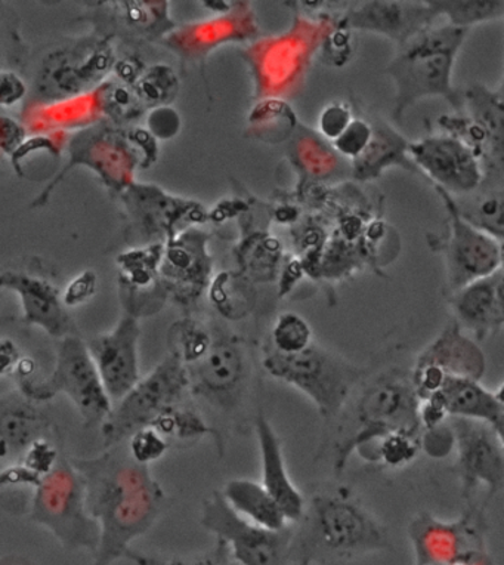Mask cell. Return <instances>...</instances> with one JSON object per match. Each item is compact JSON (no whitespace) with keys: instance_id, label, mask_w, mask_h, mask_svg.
Masks as SVG:
<instances>
[{"instance_id":"12","label":"cell","mask_w":504,"mask_h":565,"mask_svg":"<svg viewBox=\"0 0 504 565\" xmlns=\"http://www.w3.org/2000/svg\"><path fill=\"white\" fill-rule=\"evenodd\" d=\"M202 525L227 543L238 565H287L292 556V529L269 532L237 515L221 491L203 503Z\"/></svg>"},{"instance_id":"45","label":"cell","mask_w":504,"mask_h":565,"mask_svg":"<svg viewBox=\"0 0 504 565\" xmlns=\"http://www.w3.org/2000/svg\"><path fill=\"white\" fill-rule=\"evenodd\" d=\"M354 119L351 115V108L343 106V104H332L321 113L319 128L320 132L324 135L330 141H334L341 137L343 130L347 128L351 120Z\"/></svg>"},{"instance_id":"6","label":"cell","mask_w":504,"mask_h":565,"mask_svg":"<svg viewBox=\"0 0 504 565\" xmlns=\"http://www.w3.org/2000/svg\"><path fill=\"white\" fill-rule=\"evenodd\" d=\"M117 61L110 39L88 34L55 47L42 60L34 94L43 104H60L95 93L108 81Z\"/></svg>"},{"instance_id":"21","label":"cell","mask_w":504,"mask_h":565,"mask_svg":"<svg viewBox=\"0 0 504 565\" xmlns=\"http://www.w3.org/2000/svg\"><path fill=\"white\" fill-rule=\"evenodd\" d=\"M446 256L450 288L454 292L503 268L502 242L472 227L455 212Z\"/></svg>"},{"instance_id":"44","label":"cell","mask_w":504,"mask_h":565,"mask_svg":"<svg viewBox=\"0 0 504 565\" xmlns=\"http://www.w3.org/2000/svg\"><path fill=\"white\" fill-rule=\"evenodd\" d=\"M126 138L129 145L137 151L139 158V168L150 169L158 163L159 159V141L146 128H128L126 129Z\"/></svg>"},{"instance_id":"1","label":"cell","mask_w":504,"mask_h":565,"mask_svg":"<svg viewBox=\"0 0 504 565\" xmlns=\"http://www.w3.org/2000/svg\"><path fill=\"white\" fill-rule=\"evenodd\" d=\"M69 463L84 481L86 511L99 527L93 565L125 559L130 543L149 533L162 514L167 503L162 486L151 476L150 467L130 458L126 443Z\"/></svg>"},{"instance_id":"23","label":"cell","mask_w":504,"mask_h":565,"mask_svg":"<svg viewBox=\"0 0 504 565\" xmlns=\"http://www.w3.org/2000/svg\"><path fill=\"white\" fill-rule=\"evenodd\" d=\"M503 268L454 292L453 310L460 328L464 326L484 341L498 333L504 323Z\"/></svg>"},{"instance_id":"38","label":"cell","mask_w":504,"mask_h":565,"mask_svg":"<svg viewBox=\"0 0 504 565\" xmlns=\"http://www.w3.org/2000/svg\"><path fill=\"white\" fill-rule=\"evenodd\" d=\"M125 559L132 561L137 565H238L234 561L227 543L221 541V539H216V545L206 554L197 556V558H160V556L142 554V552L130 547Z\"/></svg>"},{"instance_id":"33","label":"cell","mask_w":504,"mask_h":565,"mask_svg":"<svg viewBox=\"0 0 504 565\" xmlns=\"http://www.w3.org/2000/svg\"><path fill=\"white\" fill-rule=\"evenodd\" d=\"M138 102L147 110L171 106L180 93V79L175 70L167 64H154L143 70L132 86Z\"/></svg>"},{"instance_id":"29","label":"cell","mask_w":504,"mask_h":565,"mask_svg":"<svg viewBox=\"0 0 504 565\" xmlns=\"http://www.w3.org/2000/svg\"><path fill=\"white\" fill-rule=\"evenodd\" d=\"M221 493L237 515L260 529L281 532L290 527L281 508L259 482L236 478Z\"/></svg>"},{"instance_id":"14","label":"cell","mask_w":504,"mask_h":565,"mask_svg":"<svg viewBox=\"0 0 504 565\" xmlns=\"http://www.w3.org/2000/svg\"><path fill=\"white\" fill-rule=\"evenodd\" d=\"M484 352L462 332L458 323L450 324L417 359L411 375L412 388L420 402L432 397L449 377L480 381L485 373Z\"/></svg>"},{"instance_id":"7","label":"cell","mask_w":504,"mask_h":565,"mask_svg":"<svg viewBox=\"0 0 504 565\" xmlns=\"http://www.w3.org/2000/svg\"><path fill=\"white\" fill-rule=\"evenodd\" d=\"M262 367L274 380L308 395L325 419L341 413L364 373L363 369L312 345L297 355L272 351L264 359Z\"/></svg>"},{"instance_id":"2","label":"cell","mask_w":504,"mask_h":565,"mask_svg":"<svg viewBox=\"0 0 504 565\" xmlns=\"http://www.w3.org/2000/svg\"><path fill=\"white\" fill-rule=\"evenodd\" d=\"M469 29H425L399 43L398 55L386 65V75L397 86L395 116L429 97H444L454 107L462 103L451 86L455 55L468 38Z\"/></svg>"},{"instance_id":"27","label":"cell","mask_w":504,"mask_h":565,"mask_svg":"<svg viewBox=\"0 0 504 565\" xmlns=\"http://www.w3.org/2000/svg\"><path fill=\"white\" fill-rule=\"evenodd\" d=\"M503 391H490L480 381L467 377H449L437 395L444 404L447 415L480 420L490 425L495 433L503 436L504 402Z\"/></svg>"},{"instance_id":"51","label":"cell","mask_w":504,"mask_h":565,"mask_svg":"<svg viewBox=\"0 0 504 565\" xmlns=\"http://www.w3.org/2000/svg\"><path fill=\"white\" fill-rule=\"evenodd\" d=\"M21 359L19 345L10 338H0V377L15 373Z\"/></svg>"},{"instance_id":"20","label":"cell","mask_w":504,"mask_h":565,"mask_svg":"<svg viewBox=\"0 0 504 565\" xmlns=\"http://www.w3.org/2000/svg\"><path fill=\"white\" fill-rule=\"evenodd\" d=\"M163 246L162 243H156L129 247L117 255V282L125 315L139 320L156 315L167 302L168 295L159 277Z\"/></svg>"},{"instance_id":"36","label":"cell","mask_w":504,"mask_h":565,"mask_svg":"<svg viewBox=\"0 0 504 565\" xmlns=\"http://www.w3.org/2000/svg\"><path fill=\"white\" fill-rule=\"evenodd\" d=\"M312 330L303 317L285 312L272 329L274 351L281 355H297L311 347Z\"/></svg>"},{"instance_id":"28","label":"cell","mask_w":504,"mask_h":565,"mask_svg":"<svg viewBox=\"0 0 504 565\" xmlns=\"http://www.w3.org/2000/svg\"><path fill=\"white\" fill-rule=\"evenodd\" d=\"M47 429L45 413L20 391L0 397V458L25 454L33 443L45 438Z\"/></svg>"},{"instance_id":"40","label":"cell","mask_w":504,"mask_h":565,"mask_svg":"<svg viewBox=\"0 0 504 565\" xmlns=\"http://www.w3.org/2000/svg\"><path fill=\"white\" fill-rule=\"evenodd\" d=\"M3 7L6 3H0V70H14V65L23 58L25 47L14 14L3 10Z\"/></svg>"},{"instance_id":"13","label":"cell","mask_w":504,"mask_h":565,"mask_svg":"<svg viewBox=\"0 0 504 565\" xmlns=\"http://www.w3.org/2000/svg\"><path fill=\"white\" fill-rule=\"evenodd\" d=\"M186 372L190 393L224 412L240 406L250 377L245 350L227 337L213 338L207 354Z\"/></svg>"},{"instance_id":"47","label":"cell","mask_w":504,"mask_h":565,"mask_svg":"<svg viewBox=\"0 0 504 565\" xmlns=\"http://www.w3.org/2000/svg\"><path fill=\"white\" fill-rule=\"evenodd\" d=\"M56 462H58V455H56V450L45 438L33 443L28 451H25L24 467L37 473L39 477H43L45 473L50 472L51 469L55 467Z\"/></svg>"},{"instance_id":"24","label":"cell","mask_w":504,"mask_h":565,"mask_svg":"<svg viewBox=\"0 0 504 565\" xmlns=\"http://www.w3.org/2000/svg\"><path fill=\"white\" fill-rule=\"evenodd\" d=\"M432 20L425 2H364L347 12L341 28L368 30L403 43L428 29Z\"/></svg>"},{"instance_id":"37","label":"cell","mask_w":504,"mask_h":565,"mask_svg":"<svg viewBox=\"0 0 504 565\" xmlns=\"http://www.w3.org/2000/svg\"><path fill=\"white\" fill-rule=\"evenodd\" d=\"M419 447L420 441L417 436L407 433H390L371 447L363 458L371 462H384L390 468H401L416 458Z\"/></svg>"},{"instance_id":"10","label":"cell","mask_w":504,"mask_h":565,"mask_svg":"<svg viewBox=\"0 0 504 565\" xmlns=\"http://www.w3.org/2000/svg\"><path fill=\"white\" fill-rule=\"evenodd\" d=\"M311 539L315 550L334 558L347 559L389 547L386 530L341 494H321L312 501Z\"/></svg>"},{"instance_id":"15","label":"cell","mask_w":504,"mask_h":565,"mask_svg":"<svg viewBox=\"0 0 504 565\" xmlns=\"http://www.w3.org/2000/svg\"><path fill=\"white\" fill-rule=\"evenodd\" d=\"M85 19L90 21L94 34L141 45L158 42L176 28L169 14V2L156 0H106L86 2Z\"/></svg>"},{"instance_id":"19","label":"cell","mask_w":504,"mask_h":565,"mask_svg":"<svg viewBox=\"0 0 504 565\" xmlns=\"http://www.w3.org/2000/svg\"><path fill=\"white\" fill-rule=\"evenodd\" d=\"M211 276L206 236L197 230H184L164 243L159 277L168 298L190 306L202 295Z\"/></svg>"},{"instance_id":"18","label":"cell","mask_w":504,"mask_h":565,"mask_svg":"<svg viewBox=\"0 0 504 565\" xmlns=\"http://www.w3.org/2000/svg\"><path fill=\"white\" fill-rule=\"evenodd\" d=\"M139 320L124 315L116 328L86 342L90 358L111 403L119 402L141 380L138 345Z\"/></svg>"},{"instance_id":"52","label":"cell","mask_w":504,"mask_h":565,"mask_svg":"<svg viewBox=\"0 0 504 565\" xmlns=\"http://www.w3.org/2000/svg\"><path fill=\"white\" fill-rule=\"evenodd\" d=\"M451 565H491V561L486 558L484 552L480 551L473 552V554H469Z\"/></svg>"},{"instance_id":"31","label":"cell","mask_w":504,"mask_h":565,"mask_svg":"<svg viewBox=\"0 0 504 565\" xmlns=\"http://www.w3.org/2000/svg\"><path fill=\"white\" fill-rule=\"evenodd\" d=\"M150 427H153L168 441H195L206 436H213L215 440L221 441L218 431L208 427L199 411L185 402L168 408L162 415L156 417Z\"/></svg>"},{"instance_id":"3","label":"cell","mask_w":504,"mask_h":565,"mask_svg":"<svg viewBox=\"0 0 504 565\" xmlns=\"http://www.w3.org/2000/svg\"><path fill=\"white\" fill-rule=\"evenodd\" d=\"M420 399L411 380L401 373H386L368 385L355 406V433L337 447L336 471L354 451L366 454L390 433L419 434Z\"/></svg>"},{"instance_id":"49","label":"cell","mask_w":504,"mask_h":565,"mask_svg":"<svg viewBox=\"0 0 504 565\" xmlns=\"http://www.w3.org/2000/svg\"><path fill=\"white\" fill-rule=\"evenodd\" d=\"M24 142V126L10 116H0V154L12 159Z\"/></svg>"},{"instance_id":"50","label":"cell","mask_w":504,"mask_h":565,"mask_svg":"<svg viewBox=\"0 0 504 565\" xmlns=\"http://www.w3.org/2000/svg\"><path fill=\"white\" fill-rule=\"evenodd\" d=\"M146 68L147 65L141 60V56L129 54L117 58L112 73L116 75V81L132 88L135 82L139 79V76L142 75Z\"/></svg>"},{"instance_id":"25","label":"cell","mask_w":504,"mask_h":565,"mask_svg":"<svg viewBox=\"0 0 504 565\" xmlns=\"http://www.w3.org/2000/svg\"><path fill=\"white\" fill-rule=\"evenodd\" d=\"M255 429L256 436H258L260 459H262L264 489L281 508L287 521L290 524L298 523L305 515L307 503L287 472L280 438L262 413L256 417Z\"/></svg>"},{"instance_id":"48","label":"cell","mask_w":504,"mask_h":565,"mask_svg":"<svg viewBox=\"0 0 504 565\" xmlns=\"http://www.w3.org/2000/svg\"><path fill=\"white\" fill-rule=\"evenodd\" d=\"M28 95V84L15 70H0V107L10 108Z\"/></svg>"},{"instance_id":"17","label":"cell","mask_w":504,"mask_h":565,"mask_svg":"<svg viewBox=\"0 0 504 565\" xmlns=\"http://www.w3.org/2000/svg\"><path fill=\"white\" fill-rule=\"evenodd\" d=\"M421 171L449 193L471 194L484 181L480 159L454 135H436L407 146Z\"/></svg>"},{"instance_id":"30","label":"cell","mask_w":504,"mask_h":565,"mask_svg":"<svg viewBox=\"0 0 504 565\" xmlns=\"http://www.w3.org/2000/svg\"><path fill=\"white\" fill-rule=\"evenodd\" d=\"M462 199L469 200L455 204L460 218L467 221L472 227L481 230L490 236L502 242L503 238V184L495 189H484L481 185L471 194L462 195Z\"/></svg>"},{"instance_id":"4","label":"cell","mask_w":504,"mask_h":565,"mask_svg":"<svg viewBox=\"0 0 504 565\" xmlns=\"http://www.w3.org/2000/svg\"><path fill=\"white\" fill-rule=\"evenodd\" d=\"M30 520L67 551H97L99 527L86 511L84 481L69 460H58L34 487Z\"/></svg>"},{"instance_id":"39","label":"cell","mask_w":504,"mask_h":565,"mask_svg":"<svg viewBox=\"0 0 504 565\" xmlns=\"http://www.w3.org/2000/svg\"><path fill=\"white\" fill-rule=\"evenodd\" d=\"M125 443L130 458L146 467L162 459L169 449L167 438L160 436L153 427L138 429Z\"/></svg>"},{"instance_id":"11","label":"cell","mask_w":504,"mask_h":565,"mask_svg":"<svg viewBox=\"0 0 504 565\" xmlns=\"http://www.w3.org/2000/svg\"><path fill=\"white\" fill-rule=\"evenodd\" d=\"M117 198L128 221L126 241L132 247L164 245L182 232V224L193 223L202 215L197 203L168 194L154 184L133 181Z\"/></svg>"},{"instance_id":"8","label":"cell","mask_w":504,"mask_h":565,"mask_svg":"<svg viewBox=\"0 0 504 565\" xmlns=\"http://www.w3.org/2000/svg\"><path fill=\"white\" fill-rule=\"evenodd\" d=\"M189 393L186 367L169 354L150 375L141 377L129 393L112 404L101 425L104 449L119 446L138 429L150 427L168 408L184 403Z\"/></svg>"},{"instance_id":"16","label":"cell","mask_w":504,"mask_h":565,"mask_svg":"<svg viewBox=\"0 0 504 565\" xmlns=\"http://www.w3.org/2000/svg\"><path fill=\"white\" fill-rule=\"evenodd\" d=\"M450 425L464 493H471L482 482L494 497L504 484L503 436L484 422L464 417H453Z\"/></svg>"},{"instance_id":"9","label":"cell","mask_w":504,"mask_h":565,"mask_svg":"<svg viewBox=\"0 0 504 565\" xmlns=\"http://www.w3.org/2000/svg\"><path fill=\"white\" fill-rule=\"evenodd\" d=\"M68 162L46 189L33 200L32 207H42L50 202L56 185L68 175L73 168L86 167L98 173L99 180L119 195L133 182L135 169L139 168V158L126 138V129L110 124H98L72 135L67 141Z\"/></svg>"},{"instance_id":"34","label":"cell","mask_w":504,"mask_h":565,"mask_svg":"<svg viewBox=\"0 0 504 565\" xmlns=\"http://www.w3.org/2000/svg\"><path fill=\"white\" fill-rule=\"evenodd\" d=\"M168 342L171 355L189 367L207 354L213 337L200 321L182 319L169 329Z\"/></svg>"},{"instance_id":"22","label":"cell","mask_w":504,"mask_h":565,"mask_svg":"<svg viewBox=\"0 0 504 565\" xmlns=\"http://www.w3.org/2000/svg\"><path fill=\"white\" fill-rule=\"evenodd\" d=\"M3 289L12 290L20 298L25 324L37 326L60 339L79 334L54 282L32 274L6 271L0 274V294Z\"/></svg>"},{"instance_id":"5","label":"cell","mask_w":504,"mask_h":565,"mask_svg":"<svg viewBox=\"0 0 504 565\" xmlns=\"http://www.w3.org/2000/svg\"><path fill=\"white\" fill-rule=\"evenodd\" d=\"M20 393L34 403H45L58 394L75 404L86 428L101 427L112 403L104 388L94 360L81 334L61 339L55 366L45 380H20Z\"/></svg>"},{"instance_id":"53","label":"cell","mask_w":504,"mask_h":565,"mask_svg":"<svg viewBox=\"0 0 504 565\" xmlns=\"http://www.w3.org/2000/svg\"><path fill=\"white\" fill-rule=\"evenodd\" d=\"M0 565H36L32 559L21 555L0 556Z\"/></svg>"},{"instance_id":"46","label":"cell","mask_w":504,"mask_h":565,"mask_svg":"<svg viewBox=\"0 0 504 565\" xmlns=\"http://www.w3.org/2000/svg\"><path fill=\"white\" fill-rule=\"evenodd\" d=\"M421 446L430 458L441 459L449 456L454 449V433L451 425L446 427L444 424L438 427L428 429L425 433L423 440H420Z\"/></svg>"},{"instance_id":"32","label":"cell","mask_w":504,"mask_h":565,"mask_svg":"<svg viewBox=\"0 0 504 565\" xmlns=\"http://www.w3.org/2000/svg\"><path fill=\"white\" fill-rule=\"evenodd\" d=\"M95 107L106 116L108 124L121 128L133 124L146 113L133 89L119 81H106L94 93Z\"/></svg>"},{"instance_id":"35","label":"cell","mask_w":504,"mask_h":565,"mask_svg":"<svg viewBox=\"0 0 504 565\" xmlns=\"http://www.w3.org/2000/svg\"><path fill=\"white\" fill-rule=\"evenodd\" d=\"M429 8L432 19L438 15H446L450 25L460 29H469L473 24L484 23V21L502 19L504 15V2L494 0V2H425Z\"/></svg>"},{"instance_id":"26","label":"cell","mask_w":504,"mask_h":565,"mask_svg":"<svg viewBox=\"0 0 504 565\" xmlns=\"http://www.w3.org/2000/svg\"><path fill=\"white\" fill-rule=\"evenodd\" d=\"M411 539L415 542L416 565H451L480 547L476 533L467 529V521L458 524H442L432 519H420L412 524Z\"/></svg>"},{"instance_id":"42","label":"cell","mask_w":504,"mask_h":565,"mask_svg":"<svg viewBox=\"0 0 504 565\" xmlns=\"http://www.w3.org/2000/svg\"><path fill=\"white\" fill-rule=\"evenodd\" d=\"M97 290L98 274L94 269H85L65 285L61 292V302L67 310L79 308L88 303L97 295Z\"/></svg>"},{"instance_id":"43","label":"cell","mask_w":504,"mask_h":565,"mask_svg":"<svg viewBox=\"0 0 504 565\" xmlns=\"http://www.w3.org/2000/svg\"><path fill=\"white\" fill-rule=\"evenodd\" d=\"M147 130L158 141H168L181 130V116L171 106L151 108L147 116Z\"/></svg>"},{"instance_id":"41","label":"cell","mask_w":504,"mask_h":565,"mask_svg":"<svg viewBox=\"0 0 504 565\" xmlns=\"http://www.w3.org/2000/svg\"><path fill=\"white\" fill-rule=\"evenodd\" d=\"M373 134H375V129L366 120L352 119L341 137L334 139V149L345 158L356 160L362 158L364 151L371 146Z\"/></svg>"}]
</instances>
